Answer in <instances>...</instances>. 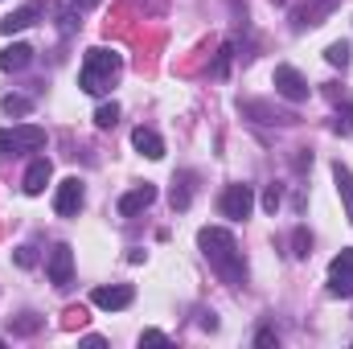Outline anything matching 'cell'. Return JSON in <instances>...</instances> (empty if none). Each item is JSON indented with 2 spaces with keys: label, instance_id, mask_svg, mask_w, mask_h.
Instances as JSON below:
<instances>
[{
  "label": "cell",
  "instance_id": "cell-15",
  "mask_svg": "<svg viewBox=\"0 0 353 349\" xmlns=\"http://www.w3.org/2000/svg\"><path fill=\"white\" fill-rule=\"evenodd\" d=\"M329 296H337V300H350V296H353V271L329 275Z\"/></svg>",
  "mask_w": 353,
  "mask_h": 349
},
{
  "label": "cell",
  "instance_id": "cell-8",
  "mask_svg": "<svg viewBox=\"0 0 353 349\" xmlns=\"http://www.w3.org/2000/svg\"><path fill=\"white\" fill-rule=\"evenodd\" d=\"M90 300H94L99 308H107V312H119V308H128V304L136 300V292H132L128 283H111V288H94Z\"/></svg>",
  "mask_w": 353,
  "mask_h": 349
},
{
  "label": "cell",
  "instance_id": "cell-21",
  "mask_svg": "<svg viewBox=\"0 0 353 349\" xmlns=\"http://www.w3.org/2000/svg\"><path fill=\"white\" fill-rule=\"evenodd\" d=\"M185 181H189V173H181V181H173V206L176 210L189 206V185H185Z\"/></svg>",
  "mask_w": 353,
  "mask_h": 349
},
{
  "label": "cell",
  "instance_id": "cell-2",
  "mask_svg": "<svg viewBox=\"0 0 353 349\" xmlns=\"http://www.w3.org/2000/svg\"><path fill=\"white\" fill-rule=\"evenodd\" d=\"M123 70V58L115 54V50H103V46H94L87 50V62H83V74H79V87L87 90V94H103V90L111 87V79Z\"/></svg>",
  "mask_w": 353,
  "mask_h": 349
},
{
  "label": "cell",
  "instance_id": "cell-27",
  "mask_svg": "<svg viewBox=\"0 0 353 349\" xmlns=\"http://www.w3.org/2000/svg\"><path fill=\"white\" fill-rule=\"evenodd\" d=\"M230 54H234V46H226V50L218 54V62H214V74H218V79L226 74V66H230Z\"/></svg>",
  "mask_w": 353,
  "mask_h": 349
},
{
  "label": "cell",
  "instance_id": "cell-23",
  "mask_svg": "<svg viewBox=\"0 0 353 349\" xmlns=\"http://www.w3.org/2000/svg\"><path fill=\"white\" fill-rule=\"evenodd\" d=\"M341 271H353V247L350 251H341L337 259L329 263V275H341Z\"/></svg>",
  "mask_w": 353,
  "mask_h": 349
},
{
  "label": "cell",
  "instance_id": "cell-16",
  "mask_svg": "<svg viewBox=\"0 0 353 349\" xmlns=\"http://www.w3.org/2000/svg\"><path fill=\"white\" fill-rule=\"evenodd\" d=\"M0 111H4V115H29L33 103H29L25 94H4V99H0Z\"/></svg>",
  "mask_w": 353,
  "mask_h": 349
},
{
  "label": "cell",
  "instance_id": "cell-1",
  "mask_svg": "<svg viewBox=\"0 0 353 349\" xmlns=\"http://www.w3.org/2000/svg\"><path fill=\"white\" fill-rule=\"evenodd\" d=\"M197 243H201L205 259L214 263V271H218L230 288H239V283L247 279V263H243V251H239V243H234V235H230V230L205 226V230L197 235Z\"/></svg>",
  "mask_w": 353,
  "mask_h": 349
},
{
  "label": "cell",
  "instance_id": "cell-5",
  "mask_svg": "<svg viewBox=\"0 0 353 349\" xmlns=\"http://www.w3.org/2000/svg\"><path fill=\"white\" fill-rule=\"evenodd\" d=\"M271 83H275V94L288 99V103H304V99H308V79H304L296 66H275Z\"/></svg>",
  "mask_w": 353,
  "mask_h": 349
},
{
  "label": "cell",
  "instance_id": "cell-6",
  "mask_svg": "<svg viewBox=\"0 0 353 349\" xmlns=\"http://www.w3.org/2000/svg\"><path fill=\"white\" fill-rule=\"evenodd\" d=\"M46 271H50V283H54L58 292L70 288V279H74V251H70V243H58V247L50 251Z\"/></svg>",
  "mask_w": 353,
  "mask_h": 349
},
{
  "label": "cell",
  "instance_id": "cell-11",
  "mask_svg": "<svg viewBox=\"0 0 353 349\" xmlns=\"http://www.w3.org/2000/svg\"><path fill=\"white\" fill-rule=\"evenodd\" d=\"M132 144H136V148H140V152H144L148 161H161V157H165V140H161V136H157L152 128H144V123H140V128L132 132Z\"/></svg>",
  "mask_w": 353,
  "mask_h": 349
},
{
  "label": "cell",
  "instance_id": "cell-20",
  "mask_svg": "<svg viewBox=\"0 0 353 349\" xmlns=\"http://www.w3.org/2000/svg\"><path fill=\"white\" fill-rule=\"evenodd\" d=\"M292 247H296L292 255H296V259H304V255H308V247H312V235H308L304 226H296V235H292Z\"/></svg>",
  "mask_w": 353,
  "mask_h": 349
},
{
  "label": "cell",
  "instance_id": "cell-3",
  "mask_svg": "<svg viewBox=\"0 0 353 349\" xmlns=\"http://www.w3.org/2000/svg\"><path fill=\"white\" fill-rule=\"evenodd\" d=\"M37 148H46V128H37V123H17L12 132L0 128V157L37 152Z\"/></svg>",
  "mask_w": 353,
  "mask_h": 349
},
{
  "label": "cell",
  "instance_id": "cell-17",
  "mask_svg": "<svg viewBox=\"0 0 353 349\" xmlns=\"http://www.w3.org/2000/svg\"><path fill=\"white\" fill-rule=\"evenodd\" d=\"M325 62H329V66H341V70H345V66H350V41H333V46L325 50Z\"/></svg>",
  "mask_w": 353,
  "mask_h": 349
},
{
  "label": "cell",
  "instance_id": "cell-24",
  "mask_svg": "<svg viewBox=\"0 0 353 349\" xmlns=\"http://www.w3.org/2000/svg\"><path fill=\"white\" fill-rule=\"evenodd\" d=\"M279 201H283L279 185H267V193H263V210H267V214H275V210H279Z\"/></svg>",
  "mask_w": 353,
  "mask_h": 349
},
{
  "label": "cell",
  "instance_id": "cell-12",
  "mask_svg": "<svg viewBox=\"0 0 353 349\" xmlns=\"http://www.w3.org/2000/svg\"><path fill=\"white\" fill-rule=\"evenodd\" d=\"M37 12H41L37 4H25V8H17V12H8V17L0 21V33H8V37H12V33H21V29H29V25L37 21Z\"/></svg>",
  "mask_w": 353,
  "mask_h": 349
},
{
  "label": "cell",
  "instance_id": "cell-4",
  "mask_svg": "<svg viewBox=\"0 0 353 349\" xmlns=\"http://www.w3.org/2000/svg\"><path fill=\"white\" fill-rule=\"evenodd\" d=\"M218 210H222V218H230V222H247L251 210H255V193H251V185H226Z\"/></svg>",
  "mask_w": 353,
  "mask_h": 349
},
{
  "label": "cell",
  "instance_id": "cell-18",
  "mask_svg": "<svg viewBox=\"0 0 353 349\" xmlns=\"http://www.w3.org/2000/svg\"><path fill=\"white\" fill-rule=\"evenodd\" d=\"M37 329H41V317L37 312H21V321H12V333H21V337H29Z\"/></svg>",
  "mask_w": 353,
  "mask_h": 349
},
{
  "label": "cell",
  "instance_id": "cell-7",
  "mask_svg": "<svg viewBox=\"0 0 353 349\" xmlns=\"http://www.w3.org/2000/svg\"><path fill=\"white\" fill-rule=\"evenodd\" d=\"M83 201H87V189H83L79 177H66V181L58 185V193H54V210H58L62 218H74V214L83 210Z\"/></svg>",
  "mask_w": 353,
  "mask_h": 349
},
{
  "label": "cell",
  "instance_id": "cell-28",
  "mask_svg": "<svg viewBox=\"0 0 353 349\" xmlns=\"http://www.w3.org/2000/svg\"><path fill=\"white\" fill-rule=\"evenodd\" d=\"M140 341H148V346H169V337L165 333H157V329H144V337Z\"/></svg>",
  "mask_w": 353,
  "mask_h": 349
},
{
  "label": "cell",
  "instance_id": "cell-29",
  "mask_svg": "<svg viewBox=\"0 0 353 349\" xmlns=\"http://www.w3.org/2000/svg\"><path fill=\"white\" fill-rule=\"evenodd\" d=\"M70 4H74L79 12H90V8H99V0H70Z\"/></svg>",
  "mask_w": 353,
  "mask_h": 349
},
{
  "label": "cell",
  "instance_id": "cell-14",
  "mask_svg": "<svg viewBox=\"0 0 353 349\" xmlns=\"http://www.w3.org/2000/svg\"><path fill=\"white\" fill-rule=\"evenodd\" d=\"M333 181H337V193H341V201H345V214H350V222H353V173L337 161L333 165Z\"/></svg>",
  "mask_w": 353,
  "mask_h": 349
},
{
  "label": "cell",
  "instance_id": "cell-13",
  "mask_svg": "<svg viewBox=\"0 0 353 349\" xmlns=\"http://www.w3.org/2000/svg\"><path fill=\"white\" fill-rule=\"evenodd\" d=\"M29 62H33V50H29V46H21V41H17V46H8V50H0V70H25Z\"/></svg>",
  "mask_w": 353,
  "mask_h": 349
},
{
  "label": "cell",
  "instance_id": "cell-25",
  "mask_svg": "<svg viewBox=\"0 0 353 349\" xmlns=\"http://www.w3.org/2000/svg\"><path fill=\"white\" fill-rule=\"evenodd\" d=\"M33 263H37V247H29V243L17 247V267H33Z\"/></svg>",
  "mask_w": 353,
  "mask_h": 349
},
{
  "label": "cell",
  "instance_id": "cell-9",
  "mask_svg": "<svg viewBox=\"0 0 353 349\" xmlns=\"http://www.w3.org/2000/svg\"><path fill=\"white\" fill-rule=\"evenodd\" d=\"M152 201H157V185H148V181H144V185H136L132 193H123V197H119V214H123V218H132V214L148 210Z\"/></svg>",
  "mask_w": 353,
  "mask_h": 349
},
{
  "label": "cell",
  "instance_id": "cell-10",
  "mask_svg": "<svg viewBox=\"0 0 353 349\" xmlns=\"http://www.w3.org/2000/svg\"><path fill=\"white\" fill-rule=\"evenodd\" d=\"M50 177H54V165L46 161V157H37L29 169H25V193L29 197H37V193H46V185H50Z\"/></svg>",
  "mask_w": 353,
  "mask_h": 349
},
{
  "label": "cell",
  "instance_id": "cell-26",
  "mask_svg": "<svg viewBox=\"0 0 353 349\" xmlns=\"http://www.w3.org/2000/svg\"><path fill=\"white\" fill-rule=\"evenodd\" d=\"M333 8V0H321V12H329ZM312 25V12H296V29H308Z\"/></svg>",
  "mask_w": 353,
  "mask_h": 349
},
{
  "label": "cell",
  "instance_id": "cell-22",
  "mask_svg": "<svg viewBox=\"0 0 353 349\" xmlns=\"http://www.w3.org/2000/svg\"><path fill=\"white\" fill-rule=\"evenodd\" d=\"M333 132H341V136H353V103L345 111H337V119H333Z\"/></svg>",
  "mask_w": 353,
  "mask_h": 349
},
{
  "label": "cell",
  "instance_id": "cell-19",
  "mask_svg": "<svg viewBox=\"0 0 353 349\" xmlns=\"http://www.w3.org/2000/svg\"><path fill=\"white\" fill-rule=\"evenodd\" d=\"M115 119H119V103H103V107L94 111V123H99V128H115Z\"/></svg>",
  "mask_w": 353,
  "mask_h": 349
}]
</instances>
